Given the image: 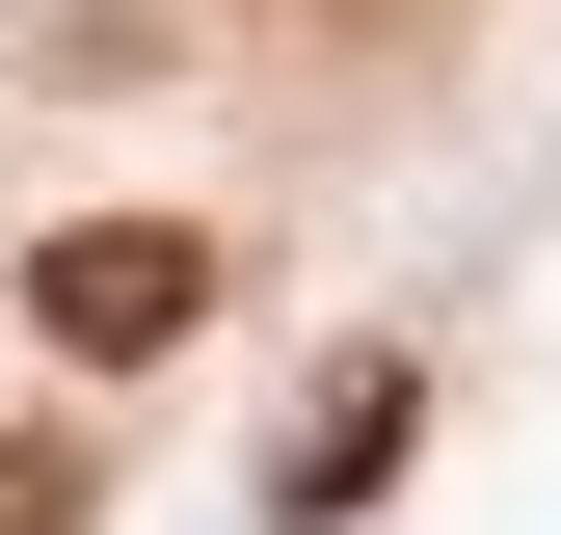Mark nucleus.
Segmentation results:
<instances>
[{
    "instance_id": "f257e3e1",
    "label": "nucleus",
    "mask_w": 561,
    "mask_h": 535,
    "mask_svg": "<svg viewBox=\"0 0 561 535\" xmlns=\"http://www.w3.org/2000/svg\"><path fill=\"white\" fill-rule=\"evenodd\" d=\"M27 321H54L81 375H161L187 321H215V241H187V215H107V241H54V268H27Z\"/></svg>"
}]
</instances>
